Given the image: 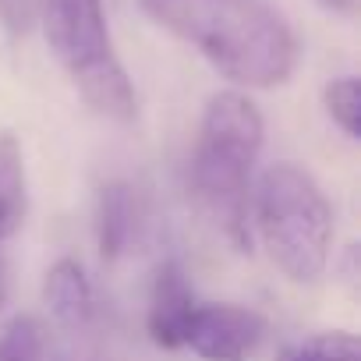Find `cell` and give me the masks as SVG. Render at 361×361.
Segmentation results:
<instances>
[{"mask_svg":"<svg viewBox=\"0 0 361 361\" xmlns=\"http://www.w3.org/2000/svg\"><path fill=\"white\" fill-rule=\"evenodd\" d=\"M142 11L195 47L224 78L248 89L283 85L298 64V39L266 0H138Z\"/></svg>","mask_w":361,"mask_h":361,"instance_id":"6da1fadb","label":"cell"},{"mask_svg":"<svg viewBox=\"0 0 361 361\" xmlns=\"http://www.w3.org/2000/svg\"><path fill=\"white\" fill-rule=\"evenodd\" d=\"M262 114L241 92H216L192 152V192L216 224L248 245V177L262 149Z\"/></svg>","mask_w":361,"mask_h":361,"instance_id":"7a4b0ae2","label":"cell"},{"mask_svg":"<svg viewBox=\"0 0 361 361\" xmlns=\"http://www.w3.org/2000/svg\"><path fill=\"white\" fill-rule=\"evenodd\" d=\"M39 25L50 54L82 99L110 121H131L135 89L121 57L114 54L103 0H43Z\"/></svg>","mask_w":361,"mask_h":361,"instance_id":"3957f363","label":"cell"},{"mask_svg":"<svg viewBox=\"0 0 361 361\" xmlns=\"http://www.w3.org/2000/svg\"><path fill=\"white\" fill-rule=\"evenodd\" d=\"M255 224L269 259L298 283L315 280L329 262L333 209L315 180L294 166L276 163L262 173L255 192Z\"/></svg>","mask_w":361,"mask_h":361,"instance_id":"277c9868","label":"cell"},{"mask_svg":"<svg viewBox=\"0 0 361 361\" xmlns=\"http://www.w3.org/2000/svg\"><path fill=\"white\" fill-rule=\"evenodd\" d=\"M266 333V319L241 305H195L185 347L206 361H241Z\"/></svg>","mask_w":361,"mask_h":361,"instance_id":"5b68a950","label":"cell"},{"mask_svg":"<svg viewBox=\"0 0 361 361\" xmlns=\"http://www.w3.org/2000/svg\"><path fill=\"white\" fill-rule=\"evenodd\" d=\"M195 294L192 283L180 269V262H163L156 269L152 280V298H149V336L152 343H159L163 350H177L185 347L188 336V322L195 315Z\"/></svg>","mask_w":361,"mask_h":361,"instance_id":"8992f818","label":"cell"},{"mask_svg":"<svg viewBox=\"0 0 361 361\" xmlns=\"http://www.w3.org/2000/svg\"><path fill=\"white\" fill-rule=\"evenodd\" d=\"M135 234V192L124 180H110L96 202V238L103 259H117Z\"/></svg>","mask_w":361,"mask_h":361,"instance_id":"52a82bcc","label":"cell"},{"mask_svg":"<svg viewBox=\"0 0 361 361\" xmlns=\"http://www.w3.org/2000/svg\"><path fill=\"white\" fill-rule=\"evenodd\" d=\"M43 298L50 305V312L64 322V326H82L92 315V287L82 273L78 262L61 259L50 273H47V287Z\"/></svg>","mask_w":361,"mask_h":361,"instance_id":"ba28073f","label":"cell"},{"mask_svg":"<svg viewBox=\"0 0 361 361\" xmlns=\"http://www.w3.org/2000/svg\"><path fill=\"white\" fill-rule=\"evenodd\" d=\"M25 216V163L22 145L11 131L0 135V241Z\"/></svg>","mask_w":361,"mask_h":361,"instance_id":"9c48e42d","label":"cell"},{"mask_svg":"<svg viewBox=\"0 0 361 361\" xmlns=\"http://www.w3.org/2000/svg\"><path fill=\"white\" fill-rule=\"evenodd\" d=\"M276 361H361V343L350 333H322L283 350Z\"/></svg>","mask_w":361,"mask_h":361,"instance_id":"30bf717a","label":"cell"},{"mask_svg":"<svg viewBox=\"0 0 361 361\" xmlns=\"http://www.w3.org/2000/svg\"><path fill=\"white\" fill-rule=\"evenodd\" d=\"M326 110L343 128V135L357 138V131H361V85L354 75H343V78L326 85Z\"/></svg>","mask_w":361,"mask_h":361,"instance_id":"8fae6325","label":"cell"},{"mask_svg":"<svg viewBox=\"0 0 361 361\" xmlns=\"http://www.w3.org/2000/svg\"><path fill=\"white\" fill-rule=\"evenodd\" d=\"M0 361H43V333L36 319H15L0 336Z\"/></svg>","mask_w":361,"mask_h":361,"instance_id":"7c38bea8","label":"cell"},{"mask_svg":"<svg viewBox=\"0 0 361 361\" xmlns=\"http://www.w3.org/2000/svg\"><path fill=\"white\" fill-rule=\"evenodd\" d=\"M39 4L43 0H0V25L11 36H25L39 22Z\"/></svg>","mask_w":361,"mask_h":361,"instance_id":"4fadbf2b","label":"cell"},{"mask_svg":"<svg viewBox=\"0 0 361 361\" xmlns=\"http://www.w3.org/2000/svg\"><path fill=\"white\" fill-rule=\"evenodd\" d=\"M319 4H322L326 11H340V15H347V11H354L357 0H319Z\"/></svg>","mask_w":361,"mask_h":361,"instance_id":"5bb4252c","label":"cell"},{"mask_svg":"<svg viewBox=\"0 0 361 361\" xmlns=\"http://www.w3.org/2000/svg\"><path fill=\"white\" fill-rule=\"evenodd\" d=\"M4 298H8V283H4V269H0V305H4Z\"/></svg>","mask_w":361,"mask_h":361,"instance_id":"9a60e30c","label":"cell"}]
</instances>
